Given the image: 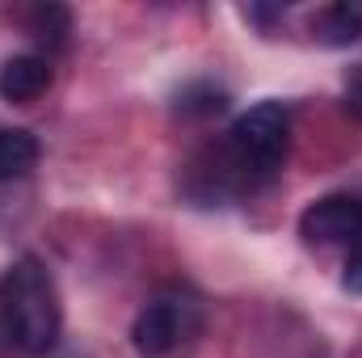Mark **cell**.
Masks as SVG:
<instances>
[{"label": "cell", "instance_id": "11", "mask_svg": "<svg viewBox=\"0 0 362 358\" xmlns=\"http://www.w3.org/2000/svg\"><path fill=\"white\" fill-rule=\"evenodd\" d=\"M346 110H350V114L362 122V76L350 85V89H346Z\"/></svg>", "mask_w": 362, "mask_h": 358}, {"label": "cell", "instance_id": "6", "mask_svg": "<svg viewBox=\"0 0 362 358\" xmlns=\"http://www.w3.org/2000/svg\"><path fill=\"white\" fill-rule=\"evenodd\" d=\"M316 38L325 47H350L362 38V0H337L312 21Z\"/></svg>", "mask_w": 362, "mask_h": 358}, {"label": "cell", "instance_id": "4", "mask_svg": "<svg viewBox=\"0 0 362 358\" xmlns=\"http://www.w3.org/2000/svg\"><path fill=\"white\" fill-rule=\"evenodd\" d=\"M299 232L308 245H354L362 241V202L350 194H329L312 202L299 219Z\"/></svg>", "mask_w": 362, "mask_h": 358}, {"label": "cell", "instance_id": "10", "mask_svg": "<svg viewBox=\"0 0 362 358\" xmlns=\"http://www.w3.org/2000/svg\"><path fill=\"white\" fill-rule=\"evenodd\" d=\"M341 287L354 291V295H362V241H354V245L346 249V274H341Z\"/></svg>", "mask_w": 362, "mask_h": 358}, {"label": "cell", "instance_id": "3", "mask_svg": "<svg viewBox=\"0 0 362 358\" xmlns=\"http://www.w3.org/2000/svg\"><path fill=\"white\" fill-rule=\"evenodd\" d=\"M198 329V304L189 295H156L131 325V342L144 358H165Z\"/></svg>", "mask_w": 362, "mask_h": 358}, {"label": "cell", "instance_id": "8", "mask_svg": "<svg viewBox=\"0 0 362 358\" xmlns=\"http://www.w3.org/2000/svg\"><path fill=\"white\" fill-rule=\"evenodd\" d=\"M228 105V93L215 89V85H189V89H181L177 97V110L185 114V118H211V114H219Z\"/></svg>", "mask_w": 362, "mask_h": 358}, {"label": "cell", "instance_id": "5", "mask_svg": "<svg viewBox=\"0 0 362 358\" xmlns=\"http://www.w3.org/2000/svg\"><path fill=\"white\" fill-rule=\"evenodd\" d=\"M51 85V64L42 55H13L0 68V97L4 101H34Z\"/></svg>", "mask_w": 362, "mask_h": 358}, {"label": "cell", "instance_id": "7", "mask_svg": "<svg viewBox=\"0 0 362 358\" xmlns=\"http://www.w3.org/2000/svg\"><path fill=\"white\" fill-rule=\"evenodd\" d=\"M38 165V139L21 127H0V181L25 178Z\"/></svg>", "mask_w": 362, "mask_h": 358}, {"label": "cell", "instance_id": "9", "mask_svg": "<svg viewBox=\"0 0 362 358\" xmlns=\"http://www.w3.org/2000/svg\"><path fill=\"white\" fill-rule=\"evenodd\" d=\"M30 34H34L38 42H47V47H59L64 34H68V13H64L59 4L34 8V13H30Z\"/></svg>", "mask_w": 362, "mask_h": 358}, {"label": "cell", "instance_id": "1", "mask_svg": "<svg viewBox=\"0 0 362 358\" xmlns=\"http://www.w3.org/2000/svg\"><path fill=\"white\" fill-rule=\"evenodd\" d=\"M4 316L8 333L25 354H47L59 342V295L38 258H17L4 274Z\"/></svg>", "mask_w": 362, "mask_h": 358}, {"label": "cell", "instance_id": "2", "mask_svg": "<svg viewBox=\"0 0 362 358\" xmlns=\"http://www.w3.org/2000/svg\"><path fill=\"white\" fill-rule=\"evenodd\" d=\"M286 144H291V114L282 101H262L245 110L228 131L232 165L249 181H270L286 161Z\"/></svg>", "mask_w": 362, "mask_h": 358}]
</instances>
